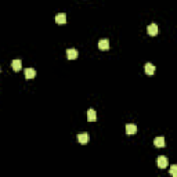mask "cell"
<instances>
[{
  "label": "cell",
  "instance_id": "cell-11",
  "mask_svg": "<svg viewBox=\"0 0 177 177\" xmlns=\"http://www.w3.org/2000/svg\"><path fill=\"white\" fill-rule=\"evenodd\" d=\"M144 71H145L147 75H154V73H155V66L152 65L151 62H147L145 66H144Z\"/></svg>",
  "mask_w": 177,
  "mask_h": 177
},
{
  "label": "cell",
  "instance_id": "cell-2",
  "mask_svg": "<svg viewBox=\"0 0 177 177\" xmlns=\"http://www.w3.org/2000/svg\"><path fill=\"white\" fill-rule=\"evenodd\" d=\"M54 21L57 22L58 25H64V24H66V15L64 13H60V14H57L54 17Z\"/></svg>",
  "mask_w": 177,
  "mask_h": 177
},
{
  "label": "cell",
  "instance_id": "cell-10",
  "mask_svg": "<svg viewBox=\"0 0 177 177\" xmlns=\"http://www.w3.org/2000/svg\"><path fill=\"white\" fill-rule=\"evenodd\" d=\"M96 119H97V114H96V111L93 108H90L87 111V120L89 122H96Z\"/></svg>",
  "mask_w": 177,
  "mask_h": 177
},
{
  "label": "cell",
  "instance_id": "cell-8",
  "mask_svg": "<svg viewBox=\"0 0 177 177\" xmlns=\"http://www.w3.org/2000/svg\"><path fill=\"white\" fill-rule=\"evenodd\" d=\"M98 49H100V50H109V40L101 39L98 42Z\"/></svg>",
  "mask_w": 177,
  "mask_h": 177
},
{
  "label": "cell",
  "instance_id": "cell-5",
  "mask_svg": "<svg viewBox=\"0 0 177 177\" xmlns=\"http://www.w3.org/2000/svg\"><path fill=\"white\" fill-rule=\"evenodd\" d=\"M11 68H13V71H15V72H19L22 68L21 60H13V61H11Z\"/></svg>",
  "mask_w": 177,
  "mask_h": 177
},
{
  "label": "cell",
  "instance_id": "cell-9",
  "mask_svg": "<svg viewBox=\"0 0 177 177\" xmlns=\"http://www.w3.org/2000/svg\"><path fill=\"white\" fill-rule=\"evenodd\" d=\"M154 144H155V147H158V148H163V147L166 145V143H165V138L163 137H155L154 138Z\"/></svg>",
  "mask_w": 177,
  "mask_h": 177
},
{
  "label": "cell",
  "instance_id": "cell-12",
  "mask_svg": "<svg viewBox=\"0 0 177 177\" xmlns=\"http://www.w3.org/2000/svg\"><path fill=\"white\" fill-rule=\"evenodd\" d=\"M36 76V71L33 68H26L25 69V78L26 79H33Z\"/></svg>",
  "mask_w": 177,
  "mask_h": 177
},
{
  "label": "cell",
  "instance_id": "cell-14",
  "mask_svg": "<svg viewBox=\"0 0 177 177\" xmlns=\"http://www.w3.org/2000/svg\"><path fill=\"white\" fill-rule=\"evenodd\" d=\"M0 72H1V66H0Z\"/></svg>",
  "mask_w": 177,
  "mask_h": 177
},
{
  "label": "cell",
  "instance_id": "cell-4",
  "mask_svg": "<svg viewBox=\"0 0 177 177\" xmlns=\"http://www.w3.org/2000/svg\"><path fill=\"white\" fill-rule=\"evenodd\" d=\"M89 140H90L89 133H79V134H78V141H79L80 144H87Z\"/></svg>",
  "mask_w": 177,
  "mask_h": 177
},
{
  "label": "cell",
  "instance_id": "cell-13",
  "mask_svg": "<svg viewBox=\"0 0 177 177\" xmlns=\"http://www.w3.org/2000/svg\"><path fill=\"white\" fill-rule=\"evenodd\" d=\"M170 174L173 177H177V166L176 165H172V166H170Z\"/></svg>",
  "mask_w": 177,
  "mask_h": 177
},
{
  "label": "cell",
  "instance_id": "cell-3",
  "mask_svg": "<svg viewBox=\"0 0 177 177\" xmlns=\"http://www.w3.org/2000/svg\"><path fill=\"white\" fill-rule=\"evenodd\" d=\"M78 55H79V53H78L76 49H68V50H66V58H68V60H76Z\"/></svg>",
  "mask_w": 177,
  "mask_h": 177
},
{
  "label": "cell",
  "instance_id": "cell-6",
  "mask_svg": "<svg viewBox=\"0 0 177 177\" xmlns=\"http://www.w3.org/2000/svg\"><path fill=\"white\" fill-rule=\"evenodd\" d=\"M126 133L129 134V136L136 134L137 133V126H136L134 123H129V125H126Z\"/></svg>",
  "mask_w": 177,
  "mask_h": 177
},
{
  "label": "cell",
  "instance_id": "cell-7",
  "mask_svg": "<svg viewBox=\"0 0 177 177\" xmlns=\"http://www.w3.org/2000/svg\"><path fill=\"white\" fill-rule=\"evenodd\" d=\"M147 32H148L149 36H156L158 35V25L156 24H151L148 26V29H147Z\"/></svg>",
  "mask_w": 177,
  "mask_h": 177
},
{
  "label": "cell",
  "instance_id": "cell-1",
  "mask_svg": "<svg viewBox=\"0 0 177 177\" xmlns=\"http://www.w3.org/2000/svg\"><path fill=\"white\" fill-rule=\"evenodd\" d=\"M169 166V161H167L166 156H159L158 158V167L159 169H166Z\"/></svg>",
  "mask_w": 177,
  "mask_h": 177
}]
</instances>
